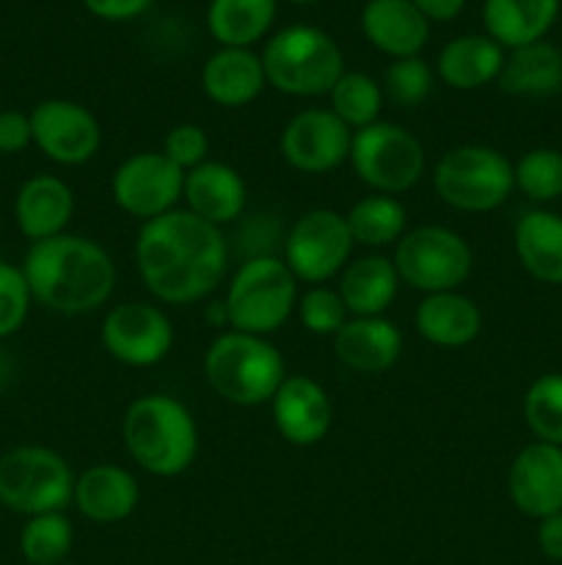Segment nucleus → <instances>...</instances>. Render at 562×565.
Here are the masks:
<instances>
[{
	"instance_id": "58836bf2",
	"label": "nucleus",
	"mask_w": 562,
	"mask_h": 565,
	"mask_svg": "<svg viewBox=\"0 0 562 565\" xmlns=\"http://www.w3.org/2000/svg\"><path fill=\"white\" fill-rule=\"evenodd\" d=\"M160 152H163L171 163L180 166L182 171H191L209 160V136L202 125L180 121V125H174L165 132Z\"/></svg>"
},
{
	"instance_id": "2eb2a0df",
	"label": "nucleus",
	"mask_w": 562,
	"mask_h": 565,
	"mask_svg": "<svg viewBox=\"0 0 562 565\" xmlns=\"http://www.w3.org/2000/svg\"><path fill=\"white\" fill-rule=\"evenodd\" d=\"M353 130L331 108L298 110L279 136V152L301 174H328L350 160Z\"/></svg>"
},
{
	"instance_id": "0eeeda50",
	"label": "nucleus",
	"mask_w": 562,
	"mask_h": 565,
	"mask_svg": "<svg viewBox=\"0 0 562 565\" xmlns=\"http://www.w3.org/2000/svg\"><path fill=\"white\" fill-rule=\"evenodd\" d=\"M75 478L69 461L50 447H11L0 456V505L25 519L66 511L75 494Z\"/></svg>"
},
{
	"instance_id": "49530a36",
	"label": "nucleus",
	"mask_w": 562,
	"mask_h": 565,
	"mask_svg": "<svg viewBox=\"0 0 562 565\" xmlns=\"http://www.w3.org/2000/svg\"><path fill=\"white\" fill-rule=\"evenodd\" d=\"M61 565H75V563H61Z\"/></svg>"
},
{
	"instance_id": "20e7f679",
	"label": "nucleus",
	"mask_w": 562,
	"mask_h": 565,
	"mask_svg": "<svg viewBox=\"0 0 562 565\" xmlns=\"http://www.w3.org/2000/svg\"><path fill=\"white\" fill-rule=\"evenodd\" d=\"M204 379L231 406H262L284 384V356L268 337L229 329L207 345Z\"/></svg>"
},
{
	"instance_id": "1a4fd4ad",
	"label": "nucleus",
	"mask_w": 562,
	"mask_h": 565,
	"mask_svg": "<svg viewBox=\"0 0 562 565\" xmlns=\"http://www.w3.org/2000/svg\"><path fill=\"white\" fill-rule=\"evenodd\" d=\"M391 263L402 285L433 296V292L457 290L468 279L474 254L466 237L450 226L422 224L408 230L397 241Z\"/></svg>"
},
{
	"instance_id": "bb28decb",
	"label": "nucleus",
	"mask_w": 562,
	"mask_h": 565,
	"mask_svg": "<svg viewBox=\"0 0 562 565\" xmlns=\"http://www.w3.org/2000/svg\"><path fill=\"white\" fill-rule=\"evenodd\" d=\"M556 14H560V0H485V36L494 39L501 50L527 47L543 42L556 22Z\"/></svg>"
},
{
	"instance_id": "f8f14e48",
	"label": "nucleus",
	"mask_w": 562,
	"mask_h": 565,
	"mask_svg": "<svg viewBox=\"0 0 562 565\" xmlns=\"http://www.w3.org/2000/svg\"><path fill=\"white\" fill-rule=\"evenodd\" d=\"M185 188V171L171 163L163 152H136L121 160L110 180V193L121 213L143 221L176 210Z\"/></svg>"
},
{
	"instance_id": "473e14b6",
	"label": "nucleus",
	"mask_w": 562,
	"mask_h": 565,
	"mask_svg": "<svg viewBox=\"0 0 562 565\" xmlns=\"http://www.w3.org/2000/svg\"><path fill=\"white\" fill-rule=\"evenodd\" d=\"M331 110L350 127L353 132L380 121L383 110V86L364 72H347L336 81L328 94Z\"/></svg>"
},
{
	"instance_id": "ddd939ff",
	"label": "nucleus",
	"mask_w": 562,
	"mask_h": 565,
	"mask_svg": "<svg viewBox=\"0 0 562 565\" xmlns=\"http://www.w3.org/2000/svg\"><path fill=\"white\" fill-rule=\"evenodd\" d=\"M33 147L58 166H83L102 147V125L91 108L66 97H50L33 105Z\"/></svg>"
},
{
	"instance_id": "c03bdc74",
	"label": "nucleus",
	"mask_w": 562,
	"mask_h": 565,
	"mask_svg": "<svg viewBox=\"0 0 562 565\" xmlns=\"http://www.w3.org/2000/svg\"><path fill=\"white\" fill-rule=\"evenodd\" d=\"M11 373H14V362H11L9 353H6L3 348H0V390H3V386L9 384Z\"/></svg>"
},
{
	"instance_id": "9b49d317",
	"label": "nucleus",
	"mask_w": 562,
	"mask_h": 565,
	"mask_svg": "<svg viewBox=\"0 0 562 565\" xmlns=\"http://www.w3.org/2000/svg\"><path fill=\"white\" fill-rule=\"evenodd\" d=\"M353 235L347 230V218L331 207L306 210L284 237L281 259L303 285H325L339 276L350 263Z\"/></svg>"
},
{
	"instance_id": "c9c22d12",
	"label": "nucleus",
	"mask_w": 562,
	"mask_h": 565,
	"mask_svg": "<svg viewBox=\"0 0 562 565\" xmlns=\"http://www.w3.org/2000/svg\"><path fill=\"white\" fill-rule=\"evenodd\" d=\"M433 70L422 55L413 58H395L383 72V97L400 108H417L433 92Z\"/></svg>"
},
{
	"instance_id": "6e6552de",
	"label": "nucleus",
	"mask_w": 562,
	"mask_h": 565,
	"mask_svg": "<svg viewBox=\"0 0 562 565\" xmlns=\"http://www.w3.org/2000/svg\"><path fill=\"white\" fill-rule=\"evenodd\" d=\"M433 188L444 204L461 213H490L516 188L512 163L494 147L461 143L446 149L433 169Z\"/></svg>"
},
{
	"instance_id": "f257e3e1",
	"label": "nucleus",
	"mask_w": 562,
	"mask_h": 565,
	"mask_svg": "<svg viewBox=\"0 0 562 565\" xmlns=\"http://www.w3.org/2000/svg\"><path fill=\"white\" fill-rule=\"evenodd\" d=\"M136 268L154 301L191 307L213 296L224 281L229 243L224 230L176 207L143 221L136 237Z\"/></svg>"
},
{
	"instance_id": "a878e982",
	"label": "nucleus",
	"mask_w": 562,
	"mask_h": 565,
	"mask_svg": "<svg viewBox=\"0 0 562 565\" xmlns=\"http://www.w3.org/2000/svg\"><path fill=\"white\" fill-rule=\"evenodd\" d=\"M505 50L485 33H463L441 47L435 75L455 92H477L499 81Z\"/></svg>"
},
{
	"instance_id": "ea45409f",
	"label": "nucleus",
	"mask_w": 562,
	"mask_h": 565,
	"mask_svg": "<svg viewBox=\"0 0 562 565\" xmlns=\"http://www.w3.org/2000/svg\"><path fill=\"white\" fill-rule=\"evenodd\" d=\"M31 143V116L14 108L0 110V154H20Z\"/></svg>"
},
{
	"instance_id": "a19ab883",
	"label": "nucleus",
	"mask_w": 562,
	"mask_h": 565,
	"mask_svg": "<svg viewBox=\"0 0 562 565\" xmlns=\"http://www.w3.org/2000/svg\"><path fill=\"white\" fill-rule=\"evenodd\" d=\"M152 3L154 0H83V6H86L94 17H99V20L105 22L136 20V17H141Z\"/></svg>"
},
{
	"instance_id": "7c9ffc66",
	"label": "nucleus",
	"mask_w": 562,
	"mask_h": 565,
	"mask_svg": "<svg viewBox=\"0 0 562 565\" xmlns=\"http://www.w3.org/2000/svg\"><path fill=\"white\" fill-rule=\"evenodd\" d=\"M345 218L353 243L364 248L397 246V241L408 232L406 207L400 199L386 196V193H369L358 199Z\"/></svg>"
},
{
	"instance_id": "dca6fc26",
	"label": "nucleus",
	"mask_w": 562,
	"mask_h": 565,
	"mask_svg": "<svg viewBox=\"0 0 562 565\" xmlns=\"http://www.w3.org/2000/svg\"><path fill=\"white\" fill-rule=\"evenodd\" d=\"M270 414L281 439L295 447L320 445L334 423L328 392L309 375H287L270 401Z\"/></svg>"
},
{
	"instance_id": "423d86ee",
	"label": "nucleus",
	"mask_w": 562,
	"mask_h": 565,
	"mask_svg": "<svg viewBox=\"0 0 562 565\" xmlns=\"http://www.w3.org/2000/svg\"><path fill=\"white\" fill-rule=\"evenodd\" d=\"M298 285L287 263L275 254L246 257L231 274L224 307L231 331L270 337L290 320L298 307Z\"/></svg>"
},
{
	"instance_id": "c756f323",
	"label": "nucleus",
	"mask_w": 562,
	"mask_h": 565,
	"mask_svg": "<svg viewBox=\"0 0 562 565\" xmlns=\"http://www.w3.org/2000/svg\"><path fill=\"white\" fill-rule=\"evenodd\" d=\"M279 0H209L207 31L220 47H246L262 42L273 28Z\"/></svg>"
},
{
	"instance_id": "6ab92c4d",
	"label": "nucleus",
	"mask_w": 562,
	"mask_h": 565,
	"mask_svg": "<svg viewBox=\"0 0 562 565\" xmlns=\"http://www.w3.org/2000/svg\"><path fill=\"white\" fill-rule=\"evenodd\" d=\"M75 215V191L55 174H33L14 196V224L31 243L64 235Z\"/></svg>"
},
{
	"instance_id": "b1692460",
	"label": "nucleus",
	"mask_w": 562,
	"mask_h": 565,
	"mask_svg": "<svg viewBox=\"0 0 562 565\" xmlns=\"http://www.w3.org/2000/svg\"><path fill=\"white\" fill-rule=\"evenodd\" d=\"M419 337L435 348L457 351L472 345L483 331V312L477 301L461 290H446L424 296L413 315Z\"/></svg>"
},
{
	"instance_id": "4468645a",
	"label": "nucleus",
	"mask_w": 562,
	"mask_h": 565,
	"mask_svg": "<svg viewBox=\"0 0 562 565\" xmlns=\"http://www.w3.org/2000/svg\"><path fill=\"white\" fill-rule=\"evenodd\" d=\"M102 345L127 367H154L174 348V326L169 315L147 301H127L110 309L102 323Z\"/></svg>"
},
{
	"instance_id": "a211bd4d",
	"label": "nucleus",
	"mask_w": 562,
	"mask_h": 565,
	"mask_svg": "<svg viewBox=\"0 0 562 565\" xmlns=\"http://www.w3.org/2000/svg\"><path fill=\"white\" fill-rule=\"evenodd\" d=\"M182 202L193 215L224 230L246 213L248 188L235 166L224 163V160H207V163L185 171Z\"/></svg>"
},
{
	"instance_id": "4c0bfd02",
	"label": "nucleus",
	"mask_w": 562,
	"mask_h": 565,
	"mask_svg": "<svg viewBox=\"0 0 562 565\" xmlns=\"http://www.w3.org/2000/svg\"><path fill=\"white\" fill-rule=\"evenodd\" d=\"M31 287L20 265L0 259V340H9L31 315Z\"/></svg>"
},
{
	"instance_id": "37998d69",
	"label": "nucleus",
	"mask_w": 562,
	"mask_h": 565,
	"mask_svg": "<svg viewBox=\"0 0 562 565\" xmlns=\"http://www.w3.org/2000/svg\"><path fill=\"white\" fill-rule=\"evenodd\" d=\"M430 22H450L463 11L466 0H411Z\"/></svg>"
},
{
	"instance_id": "39448f33",
	"label": "nucleus",
	"mask_w": 562,
	"mask_h": 565,
	"mask_svg": "<svg viewBox=\"0 0 562 565\" xmlns=\"http://www.w3.org/2000/svg\"><path fill=\"white\" fill-rule=\"evenodd\" d=\"M268 86L287 97H328L345 75V55L334 36L314 25H290L264 42L259 53Z\"/></svg>"
},
{
	"instance_id": "f3484780",
	"label": "nucleus",
	"mask_w": 562,
	"mask_h": 565,
	"mask_svg": "<svg viewBox=\"0 0 562 565\" xmlns=\"http://www.w3.org/2000/svg\"><path fill=\"white\" fill-rule=\"evenodd\" d=\"M510 500L523 516L545 519L562 511V447L532 441L512 458Z\"/></svg>"
},
{
	"instance_id": "412c9836",
	"label": "nucleus",
	"mask_w": 562,
	"mask_h": 565,
	"mask_svg": "<svg viewBox=\"0 0 562 565\" xmlns=\"http://www.w3.org/2000/svg\"><path fill=\"white\" fill-rule=\"evenodd\" d=\"M361 31L383 55L413 58L430 39V20L411 0H367L361 9Z\"/></svg>"
},
{
	"instance_id": "cd10ccee",
	"label": "nucleus",
	"mask_w": 562,
	"mask_h": 565,
	"mask_svg": "<svg viewBox=\"0 0 562 565\" xmlns=\"http://www.w3.org/2000/svg\"><path fill=\"white\" fill-rule=\"evenodd\" d=\"M512 246L529 276L545 285H562V215L529 210L516 224Z\"/></svg>"
},
{
	"instance_id": "a18cd8bd",
	"label": "nucleus",
	"mask_w": 562,
	"mask_h": 565,
	"mask_svg": "<svg viewBox=\"0 0 562 565\" xmlns=\"http://www.w3.org/2000/svg\"><path fill=\"white\" fill-rule=\"evenodd\" d=\"M287 3H298V6H306V3H317V0H287Z\"/></svg>"
},
{
	"instance_id": "72a5a7b5",
	"label": "nucleus",
	"mask_w": 562,
	"mask_h": 565,
	"mask_svg": "<svg viewBox=\"0 0 562 565\" xmlns=\"http://www.w3.org/2000/svg\"><path fill=\"white\" fill-rule=\"evenodd\" d=\"M523 419L538 441L562 447V375L549 373L532 381L523 395Z\"/></svg>"
},
{
	"instance_id": "f704fd0d",
	"label": "nucleus",
	"mask_w": 562,
	"mask_h": 565,
	"mask_svg": "<svg viewBox=\"0 0 562 565\" xmlns=\"http://www.w3.org/2000/svg\"><path fill=\"white\" fill-rule=\"evenodd\" d=\"M516 188L532 202H554L562 196V152L551 147L529 149L512 166Z\"/></svg>"
},
{
	"instance_id": "c85d7f7f",
	"label": "nucleus",
	"mask_w": 562,
	"mask_h": 565,
	"mask_svg": "<svg viewBox=\"0 0 562 565\" xmlns=\"http://www.w3.org/2000/svg\"><path fill=\"white\" fill-rule=\"evenodd\" d=\"M499 88L512 97H549L562 88V53L549 42H534L505 55Z\"/></svg>"
},
{
	"instance_id": "e433bc0d",
	"label": "nucleus",
	"mask_w": 562,
	"mask_h": 565,
	"mask_svg": "<svg viewBox=\"0 0 562 565\" xmlns=\"http://www.w3.org/2000/svg\"><path fill=\"white\" fill-rule=\"evenodd\" d=\"M298 318H301L303 329L312 331L314 337H331L334 340L336 331L350 320L345 301L334 287L314 285L298 298Z\"/></svg>"
},
{
	"instance_id": "2f4dec72",
	"label": "nucleus",
	"mask_w": 562,
	"mask_h": 565,
	"mask_svg": "<svg viewBox=\"0 0 562 565\" xmlns=\"http://www.w3.org/2000/svg\"><path fill=\"white\" fill-rule=\"evenodd\" d=\"M75 544V530L64 511L25 519L20 530V552L31 565H61Z\"/></svg>"
},
{
	"instance_id": "79ce46f5",
	"label": "nucleus",
	"mask_w": 562,
	"mask_h": 565,
	"mask_svg": "<svg viewBox=\"0 0 562 565\" xmlns=\"http://www.w3.org/2000/svg\"><path fill=\"white\" fill-rule=\"evenodd\" d=\"M538 550L549 561L562 563V511L538 522Z\"/></svg>"
},
{
	"instance_id": "393cba45",
	"label": "nucleus",
	"mask_w": 562,
	"mask_h": 565,
	"mask_svg": "<svg viewBox=\"0 0 562 565\" xmlns=\"http://www.w3.org/2000/svg\"><path fill=\"white\" fill-rule=\"evenodd\" d=\"M400 274L383 254L350 259L339 274L336 292L345 301L350 318H380L400 292Z\"/></svg>"
},
{
	"instance_id": "f03ea898",
	"label": "nucleus",
	"mask_w": 562,
	"mask_h": 565,
	"mask_svg": "<svg viewBox=\"0 0 562 565\" xmlns=\"http://www.w3.org/2000/svg\"><path fill=\"white\" fill-rule=\"evenodd\" d=\"M20 268L33 301L66 318L97 312L116 290L114 257L91 237L69 232L31 243Z\"/></svg>"
},
{
	"instance_id": "9d476101",
	"label": "nucleus",
	"mask_w": 562,
	"mask_h": 565,
	"mask_svg": "<svg viewBox=\"0 0 562 565\" xmlns=\"http://www.w3.org/2000/svg\"><path fill=\"white\" fill-rule=\"evenodd\" d=\"M350 166L369 191L397 196L422 180L428 154L411 130L395 121H375L353 132Z\"/></svg>"
},
{
	"instance_id": "5701e85b",
	"label": "nucleus",
	"mask_w": 562,
	"mask_h": 565,
	"mask_svg": "<svg viewBox=\"0 0 562 565\" xmlns=\"http://www.w3.org/2000/svg\"><path fill=\"white\" fill-rule=\"evenodd\" d=\"M334 353L347 370L386 373L402 353V331L389 318H350L334 337Z\"/></svg>"
},
{
	"instance_id": "aec40b11",
	"label": "nucleus",
	"mask_w": 562,
	"mask_h": 565,
	"mask_svg": "<svg viewBox=\"0 0 562 565\" xmlns=\"http://www.w3.org/2000/svg\"><path fill=\"white\" fill-rule=\"evenodd\" d=\"M141 489L119 463H94L75 478L72 505L94 524H119L136 513Z\"/></svg>"
},
{
	"instance_id": "4be33fe9",
	"label": "nucleus",
	"mask_w": 562,
	"mask_h": 565,
	"mask_svg": "<svg viewBox=\"0 0 562 565\" xmlns=\"http://www.w3.org/2000/svg\"><path fill=\"white\" fill-rule=\"evenodd\" d=\"M268 86L259 53L246 47H220L204 61L202 92L220 108H246Z\"/></svg>"
},
{
	"instance_id": "7ed1b4c3",
	"label": "nucleus",
	"mask_w": 562,
	"mask_h": 565,
	"mask_svg": "<svg viewBox=\"0 0 562 565\" xmlns=\"http://www.w3.org/2000/svg\"><path fill=\"white\" fill-rule=\"evenodd\" d=\"M125 450L154 478H180L198 456V425L176 397L154 392L136 397L121 419Z\"/></svg>"
}]
</instances>
